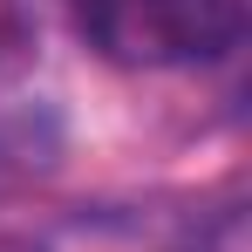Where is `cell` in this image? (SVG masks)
Segmentation results:
<instances>
[{"label": "cell", "mask_w": 252, "mask_h": 252, "mask_svg": "<svg viewBox=\"0 0 252 252\" xmlns=\"http://www.w3.org/2000/svg\"><path fill=\"white\" fill-rule=\"evenodd\" d=\"M75 34L123 68H191L246 41L252 0H62Z\"/></svg>", "instance_id": "obj_1"}]
</instances>
